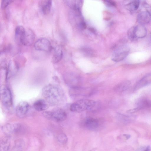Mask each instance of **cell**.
<instances>
[{
  "instance_id": "6da1fadb",
  "label": "cell",
  "mask_w": 151,
  "mask_h": 151,
  "mask_svg": "<svg viewBox=\"0 0 151 151\" xmlns=\"http://www.w3.org/2000/svg\"><path fill=\"white\" fill-rule=\"evenodd\" d=\"M46 101L52 105H57L64 100L65 95L63 89L59 86L50 84L45 86L42 91Z\"/></svg>"
},
{
  "instance_id": "7a4b0ae2",
  "label": "cell",
  "mask_w": 151,
  "mask_h": 151,
  "mask_svg": "<svg viewBox=\"0 0 151 151\" xmlns=\"http://www.w3.org/2000/svg\"><path fill=\"white\" fill-rule=\"evenodd\" d=\"M96 102L88 99H81L73 103L70 106V110L74 112H80L89 110L95 107Z\"/></svg>"
},
{
  "instance_id": "3957f363",
  "label": "cell",
  "mask_w": 151,
  "mask_h": 151,
  "mask_svg": "<svg viewBox=\"0 0 151 151\" xmlns=\"http://www.w3.org/2000/svg\"><path fill=\"white\" fill-rule=\"evenodd\" d=\"M129 50V48L124 42L119 43L114 47L111 56L112 60L116 62L123 60L128 55Z\"/></svg>"
},
{
  "instance_id": "277c9868",
  "label": "cell",
  "mask_w": 151,
  "mask_h": 151,
  "mask_svg": "<svg viewBox=\"0 0 151 151\" xmlns=\"http://www.w3.org/2000/svg\"><path fill=\"white\" fill-rule=\"evenodd\" d=\"M42 115L47 119L58 122L65 120L67 117L66 112L63 109L60 108L44 111Z\"/></svg>"
},
{
  "instance_id": "5b68a950",
  "label": "cell",
  "mask_w": 151,
  "mask_h": 151,
  "mask_svg": "<svg viewBox=\"0 0 151 151\" xmlns=\"http://www.w3.org/2000/svg\"><path fill=\"white\" fill-rule=\"evenodd\" d=\"M0 93V100L2 104L7 108H10L12 105V102L10 89L4 86L1 89Z\"/></svg>"
},
{
  "instance_id": "8992f818",
  "label": "cell",
  "mask_w": 151,
  "mask_h": 151,
  "mask_svg": "<svg viewBox=\"0 0 151 151\" xmlns=\"http://www.w3.org/2000/svg\"><path fill=\"white\" fill-rule=\"evenodd\" d=\"M64 81L71 88L80 87L81 81L80 77L74 73H67L64 76Z\"/></svg>"
},
{
  "instance_id": "52a82bcc",
  "label": "cell",
  "mask_w": 151,
  "mask_h": 151,
  "mask_svg": "<svg viewBox=\"0 0 151 151\" xmlns=\"http://www.w3.org/2000/svg\"><path fill=\"white\" fill-rule=\"evenodd\" d=\"M22 128L19 123H9L4 124L1 127L3 133L6 136L10 137L18 132Z\"/></svg>"
},
{
  "instance_id": "ba28073f",
  "label": "cell",
  "mask_w": 151,
  "mask_h": 151,
  "mask_svg": "<svg viewBox=\"0 0 151 151\" xmlns=\"http://www.w3.org/2000/svg\"><path fill=\"white\" fill-rule=\"evenodd\" d=\"M35 49L38 51L49 52L52 47L49 40L46 38H41L38 39L34 44Z\"/></svg>"
},
{
  "instance_id": "9c48e42d",
  "label": "cell",
  "mask_w": 151,
  "mask_h": 151,
  "mask_svg": "<svg viewBox=\"0 0 151 151\" xmlns=\"http://www.w3.org/2000/svg\"><path fill=\"white\" fill-rule=\"evenodd\" d=\"M35 39V35L30 29H25L21 41L22 44L26 46H29L33 44Z\"/></svg>"
},
{
  "instance_id": "30bf717a",
  "label": "cell",
  "mask_w": 151,
  "mask_h": 151,
  "mask_svg": "<svg viewBox=\"0 0 151 151\" xmlns=\"http://www.w3.org/2000/svg\"><path fill=\"white\" fill-rule=\"evenodd\" d=\"M29 108V105L27 102L25 101H21L16 107V114L19 117L23 118L27 114Z\"/></svg>"
},
{
  "instance_id": "8fae6325",
  "label": "cell",
  "mask_w": 151,
  "mask_h": 151,
  "mask_svg": "<svg viewBox=\"0 0 151 151\" xmlns=\"http://www.w3.org/2000/svg\"><path fill=\"white\" fill-rule=\"evenodd\" d=\"M145 9L140 12L137 16V22L139 24L143 25L149 23L151 19V10Z\"/></svg>"
},
{
  "instance_id": "7c38bea8",
  "label": "cell",
  "mask_w": 151,
  "mask_h": 151,
  "mask_svg": "<svg viewBox=\"0 0 151 151\" xmlns=\"http://www.w3.org/2000/svg\"><path fill=\"white\" fill-rule=\"evenodd\" d=\"M151 84V72L145 75L135 85L134 89L137 90Z\"/></svg>"
},
{
  "instance_id": "4fadbf2b",
  "label": "cell",
  "mask_w": 151,
  "mask_h": 151,
  "mask_svg": "<svg viewBox=\"0 0 151 151\" xmlns=\"http://www.w3.org/2000/svg\"><path fill=\"white\" fill-rule=\"evenodd\" d=\"M18 67V65L15 61L12 60L9 62L6 71L7 79H9L17 73Z\"/></svg>"
},
{
  "instance_id": "5bb4252c",
  "label": "cell",
  "mask_w": 151,
  "mask_h": 151,
  "mask_svg": "<svg viewBox=\"0 0 151 151\" xmlns=\"http://www.w3.org/2000/svg\"><path fill=\"white\" fill-rule=\"evenodd\" d=\"M134 27V35L135 39L143 38L145 37L147 30L144 25L139 24Z\"/></svg>"
},
{
  "instance_id": "9a60e30c",
  "label": "cell",
  "mask_w": 151,
  "mask_h": 151,
  "mask_svg": "<svg viewBox=\"0 0 151 151\" xmlns=\"http://www.w3.org/2000/svg\"><path fill=\"white\" fill-rule=\"evenodd\" d=\"M84 126L87 128L91 130H95L98 127L99 124V120L96 119L88 117L85 120L84 122Z\"/></svg>"
},
{
  "instance_id": "2e32d148",
  "label": "cell",
  "mask_w": 151,
  "mask_h": 151,
  "mask_svg": "<svg viewBox=\"0 0 151 151\" xmlns=\"http://www.w3.org/2000/svg\"><path fill=\"white\" fill-rule=\"evenodd\" d=\"M131 85L130 81L125 80L121 81L116 85L114 88L115 91L122 93L127 90L130 87Z\"/></svg>"
},
{
  "instance_id": "e0dca14e",
  "label": "cell",
  "mask_w": 151,
  "mask_h": 151,
  "mask_svg": "<svg viewBox=\"0 0 151 151\" xmlns=\"http://www.w3.org/2000/svg\"><path fill=\"white\" fill-rule=\"evenodd\" d=\"M65 3L75 12H81L80 6L82 1L79 0H65Z\"/></svg>"
},
{
  "instance_id": "ac0fdd59",
  "label": "cell",
  "mask_w": 151,
  "mask_h": 151,
  "mask_svg": "<svg viewBox=\"0 0 151 151\" xmlns=\"http://www.w3.org/2000/svg\"><path fill=\"white\" fill-rule=\"evenodd\" d=\"M25 30V29L22 26L19 25L16 27L15 30V40L17 44H22V39Z\"/></svg>"
},
{
  "instance_id": "d6986e66",
  "label": "cell",
  "mask_w": 151,
  "mask_h": 151,
  "mask_svg": "<svg viewBox=\"0 0 151 151\" xmlns=\"http://www.w3.org/2000/svg\"><path fill=\"white\" fill-rule=\"evenodd\" d=\"M10 146V139L9 137L6 136L1 139L0 151H9Z\"/></svg>"
},
{
  "instance_id": "ffe728a7",
  "label": "cell",
  "mask_w": 151,
  "mask_h": 151,
  "mask_svg": "<svg viewBox=\"0 0 151 151\" xmlns=\"http://www.w3.org/2000/svg\"><path fill=\"white\" fill-rule=\"evenodd\" d=\"M52 1L50 0H42L41 1L40 5L42 13L47 14L50 12L52 6Z\"/></svg>"
},
{
  "instance_id": "44dd1931",
  "label": "cell",
  "mask_w": 151,
  "mask_h": 151,
  "mask_svg": "<svg viewBox=\"0 0 151 151\" xmlns=\"http://www.w3.org/2000/svg\"><path fill=\"white\" fill-rule=\"evenodd\" d=\"M35 109L38 111H42L45 110L47 107L46 101L40 99L36 101L33 104Z\"/></svg>"
},
{
  "instance_id": "7402d4cb",
  "label": "cell",
  "mask_w": 151,
  "mask_h": 151,
  "mask_svg": "<svg viewBox=\"0 0 151 151\" xmlns=\"http://www.w3.org/2000/svg\"><path fill=\"white\" fill-rule=\"evenodd\" d=\"M140 1L137 0H134L130 1L125 5L126 9L130 12L137 10L139 8Z\"/></svg>"
},
{
  "instance_id": "603a6c76",
  "label": "cell",
  "mask_w": 151,
  "mask_h": 151,
  "mask_svg": "<svg viewBox=\"0 0 151 151\" xmlns=\"http://www.w3.org/2000/svg\"><path fill=\"white\" fill-rule=\"evenodd\" d=\"M63 53L62 50L59 47L56 48L52 57V62L54 63L59 62L62 59Z\"/></svg>"
},
{
  "instance_id": "cb8c5ba5",
  "label": "cell",
  "mask_w": 151,
  "mask_h": 151,
  "mask_svg": "<svg viewBox=\"0 0 151 151\" xmlns=\"http://www.w3.org/2000/svg\"><path fill=\"white\" fill-rule=\"evenodd\" d=\"M24 144V142L23 139H19L17 140L11 151H22Z\"/></svg>"
},
{
  "instance_id": "d4e9b609",
  "label": "cell",
  "mask_w": 151,
  "mask_h": 151,
  "mask_svg": "<svg viewBox=\"0 0 151 151\" xmlns=\"http://www.w3.org/2000/svg\"><path fill=\"white\" fill-rule=\"evenodd\" d=\"M57 139L58 142L62 144H65L68 140L66 135L63 133L59 134L57 136Z\"/></svg>"
},
{
  "instance_id": "484cf974",
  "label": "cell",
  "mask_w": 151,
  "mask_h": 151,
  "mask_svg": "<svg viewBox=\"0 0 151 151\" xmlns=\"http://www.w3.org/2000/svg\"><path fill=\"white\" fill-rule=\"evenodd\" d=\"M150 105V102L146 99H142L138 102L137 107L141 110L147 107H149Z\"/></svg>"
},
{
  "instance_id": "4316f807",
  "label": "cell",
  "mask_w": 151,
  "mask_h": 151,
  "mask_svg": "<svg viewBox=\"0 0 151 151\" xmlns=\"http://www.w3.org/2000/svg\"><path fill=\"white\" fill-rule=\"evenodd\" d=\"M128 37L131 40L133 41L135 40L134 35V27L133 26L130 28L127 32Z\"/></svg>"
},
{
  "instance_id": "83f0119b",
  "label": "cell",
  "mask_w": 151,
  "mask_h": 151,
  "mask_svg": "<svg viewBox=\"0 0 151 151\" xmlns=\"http://www.w3.org/2000/svg\"><path fill=\"white\" fill-rule=\"evenodd\" d=\"M13 1L12 0H3L1 3V8L2 9L6 8L7 6Z\"/></svg>"
},
{
  "instance_id": "f1b7e54d",
  "label": "cell",
  "mask_w": 151,
  "mask_h": 151,
  "mask_svg": "<svg viewBox=\"0 0 151 151\" xmlns=\"http://www.w3.org/2000/svg\"><path fill=\"white\" fill-rule=\"evenodd\" d=\"M81 50L86 55H92L93 52L92 50L88 47H84L82 48Z\"/></svg>"
},
{
  "instance_id": "f546056e",
  "label": "cell",
  "mask_w": 151,
  "mask_h": 151,
  "mask_svg": "<svg viewBox=\"0 0 151 151\" xmlns=\"http://www.w3.org/2000/svg\"><path fill=\"white\" fill-rule=\"evenodd\" d=\"M104 3L106 6L109 7H115L116 6L115 2L112 0H104Z\"/></svg>"
},
{
  "instance_id": "4dcf8cb0",
  "label": "cell",
  "mask_w": 151,
  "mask_h": 151,
  "mask_svg": "<svg viewBox=\"0 0 151 151\" xmlns=\"http://www.w3.org/2000/svg\"><path fill=\"white\" fill-rule=\"evenodd\" d=\"M11 46L9 45L5 46L1 49V53L9 51L11 50Z\"/></svg>"
},
{
  "instance_id": "1f68e13d",
  "label": "cell",
  "mask_w": 151,
  "mask_h": 151,
  "mask_svg": "<svg viewBox=\"0 0 151 151\" xmlns=\"http://www.w3.org/2000/svg\"><path fill=\"white\" fill-rule=\"evenodd\" d=\"M140 110V109L137 107L133 109H130L127 111V112L129 114H132L137 112Z\"/></svg>"
},
{
  "instance_id": "d6a6232c",
  "label": "cell",
  "mask_w": 151,
  "mask_h": 151,
  "mask_svg": "<svg viewBox=\"0 0 151 151\" xmlns=\"http://www.w3.org/2000/svg\"><path fill=\"white\" fill-rule=\"evenodd\" d=\"M123 136L126 138L127 139H129L131 137V136L130 134H123Z\"/></svg>"
},
{
  "instance_id": "836d02e7",
  "label": "cell",
  "mask_w": 151,
  "mask_h": 151,
  "mask_svg": "<svg viewBox=\"0 0 151 151\" xmlns=\"http://www.w3.org/2000/svg\"><path fill=\"white\" fill-rule=\"evenodd\" d=\"M151 150V147L150 146H148L145 148L144 151H150Z\"/></svg>"
},
{
  "instance_id": "e575fe53",
  "label": "cell",
  "mask_w": 151,
  "mask_h": 151,
  "mask_svg": "<svg viewBox=\"0 0 151 151\" xmlns=\"http://www.w3.org/2000/svg\"><path fill=\"white\" fill-rule=\"evenodd\" d=\"M150 43L151 44V33L150 37Z\"/></svg>"
},
{
  "instance_id": "d590c367",
  "label": "cell",
  "mask_w": 151,
  "mask_h": 151,
  "mask_svg": "<svg viewBox=\"0 0 151 151\" xmlns=\"http://www.w3.org/2000/svg\"><path fill=\"white\" fill-rule=\"evenodd\" d=\"M90 151H95V149H92Z\"/></svg>"
}]
</instances>
